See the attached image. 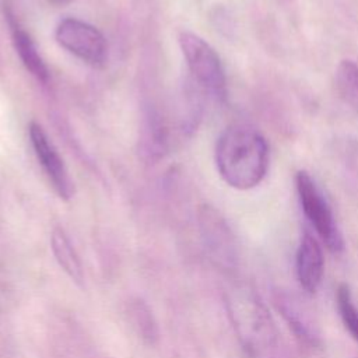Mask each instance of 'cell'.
<instances>
[{"label":"cell","mask_w":358,"mask_h":358,"mask_svg":"<svg viewBox=\"0 0 358 358\" xmlns=\"http://www.w3.org/2000/svg\"><path fill=\"white\" fill-rule=\"evenodd\" d=\"M214 157L220 176L236 190L256 187L267 173V141L246 124L228 126L217 140Z\"/></svg>","instance_id":"obj_1"},{"label":"cell","mask_w":358,"mask_h":358,"mask_svg":"<svg viewBox=\"0 0 358 358\" xmlns=\"http://www.w3.org/2000/svg\"><path fill=\"white\" fill-rule=\"evenodd\" d=\"M228 317L245 352L257 358L266 355L277 341L274 320L253 287L236 282L225 292Z\"/></svg>","instance_id":"obj_2"},{"label":"cell","mask_w":358,"mask_h":358,"mask_svg":"<svg viewBox=\"0 0 358 358\" xmlns=\"http://www.w3.org/2000/svg\"><path fill=\"white\" fill-rule=\"evenodd\" d=\"M178 41L197 87L215 101H225L227 77L215 49L201 36L190 31H182Z\"/></svg>","instance_id":"obj_3"},{"label":"cell","mask_w":358,"mask_h":358,"mask_svg":"<svg viewBox=\"0 0 358 358\" xmlns=\"http://www.w3.org/2000/svg\"><path fill=\"white\" fill-rule=\"evenodd\" d=\"M295 186L302 211L319 238L331 252L344 249L343 235L333 217L331 208L317 185L306 171H298L295 175Z\"/></svg>","instance_id":"obj_4"},{"label":"cell","mask_w":358,"mask_h":358,"mask_svg":"<svg viewBox=\"0 0 358 358\" xmlns=\"http://www.w3.org/2000/svg\"><path fill=\"white\" fill-rule=\"evenodd\" d=\"M56 42L84 63L103 67L108 59V43L94 25L73 17L63 18L55 29Z\"/></svg>","instance_id":"obj_5"},{"label":"cell","mask_w":358,"mask_h":358,"mask_svg":"<svg viewBox=\"0 0 358 358\" xmlns=\"http://www.w3.org/2000/svg\"><path fill=\"white\" fill-rule=\"evenodd\" d=\"M203 245L210 259L224 270L235 268L238 246L225 218L213 206L203 204L197 213Z\"/></svg>","instance_id":"obj_6"},{"label":"cell","mask_w":358,"mask_h":358,"mask_svg":"<svg viewBox=\"0 0 358 358\" xmlns=\"http://www.w3.org/2000/svg\"><path fill=\"white\" fill-rule=\"evenodd\" d=\"M28 134L35 157L39 161L45 175L48 176L53 190L60 199L70 200L74 196V183L70 179L66 164L57 148L43 127L34 120L28 126Z\"/></svg>","instance_id":"obj_7"},{"label":"cell","mask_w":358,"mask_h":358,"mask_svg":"<svg viewBox=\"0 0 358 358\" xmlns=\"http://www.w3.org/2000/svg\"><path fill=\"white\" fill-rule=\"evenodd\" d=\"M296 278L302 289L308 294H315L323 278L324 257L319 241L310 234L305 232L296 249Z\"/></svg>","instance_id":"obj_8"},{"label":"cell","mask_w":358,"mask_h":358,"mask_svg":"<svg viewBox=\"0 0 358 358\" xmlns=\"http://www.w3.org/2000/svg\"><path fill=\"white\" fill-rule=\"evenodd\" d=\"M274 303L301 344L306 345L308 348H317L320 345L322 341L319 331L296 298L287 292L278 291L274 296Z\"/></svg>","instance_id":"obj_9"},{"label":"cell","mask_w":358,"mask_h":358,"mask_svg":"<svg viewBox=\"0 0 358 358\" xmlns=\"http://www.w3.org/2000/svg\"><path fill=\"white\" fill-rule=\"evenodd\" d=\"M138 150L147 162H157L168 151V127L155 109H148L145 112Z\"/></svg>","instance_id":"obj_10"},{"label":"cell","mask_w":358,"mask_h":358,"mask_svg":"<svg viewBox=\"0 0 358 358\" xmlns=\"http://www.w3.org/2000/svg\"><path fill=\"white\" fill-rule=\"evenodd\" d=\"M11 32H13V45L15 49V53L18 55L22 66L27 69V71L41 84L46 85L49 83L50 74L46 63L43 62L34 39L31 35L24 31L21 27L14 24L11 21Z\"/></svg>","instance_id":"obj_11"},{"label":"cell","mask_w":358,"mask_h":358,"mask_svg":"<svg viewBox=\"0 0 358 358\" xmlns=\"http://www.w3.org/2000/svg\"><path fill=\"white\" fill-rule=\"evenodd\" d=\"M50 248L57 264L77 284L83 285L84 271L81 260L63 228L56 227L50 235Z\"/></svg>","instance_id":"obj_12"},{"label":"cell","mask_w":358,"mask_h":358,"mask_svg":"<svg viewBox=\"0 0 358 358\" xmlns=\"http://www.w3.org/2000/svg\"><path fill=\"white\" fill-rule=\"evenodd\" d=\"M336 91L340 99L354 110H358V64L344 59L337 64L334 74Z\"/></svg>","instance_id":"obj_13"},{"label":"cell","mask_w":358,"mask_h":358,"mask_svg":"<svg viewBox=\"0 0 358 358\" xmlns=\"http://www.w3.org/2000/svg\"><path fill=\"white\" fill-rule=\"evenodd\" d=\"M129 315L140 337L148 344H155L158 340V327L148 305L141 299L131 301L129 305Z\"/></svg>","instance_id":"obj_14"},{"label":"cell","mask_w":358,"mask_h":358,"mask_svg":"<svg viewBox=\"0 0 358 358\" xmlns=\"http://www.w3.org/2000/svg\"><path fill=\"white\" fill-rule=\"evenodd\" d=\"M337 310L344 323V327L348 330L351 337L358 343V308L354 303L351 289L347 284H340L337 288Z\"/></svg>","instance_id":"obj_15"},{"label":"cell","mask_w":358,"mask_h":358,"mask_svg":"<svg viewBox=\"0 0 358 358\" xmlns=\"http://www.w3.org/2000/svg\"><path fill=\"white\" fill-rule=\"evenodd\" d=\"M52 4H55V6H67L71 0H49Z\"/></svg>","instance_id":"obj_16"}]
</instances>
